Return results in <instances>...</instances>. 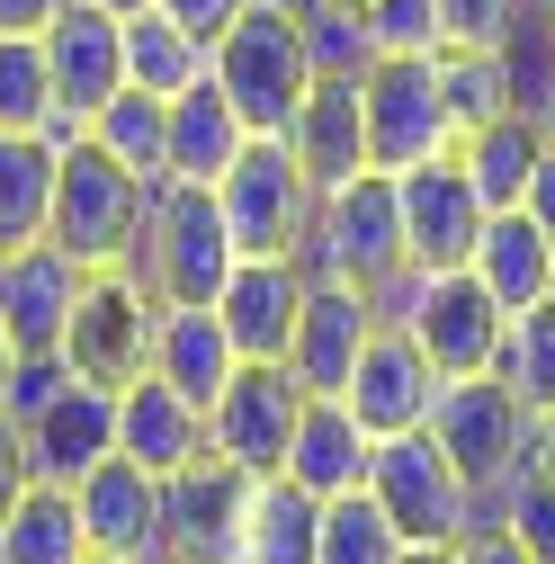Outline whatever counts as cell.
<instances>
[{
    "mask_svg": "<svg viewBox=\"0 0 555 564\" xmlns=\"http://www.w3.org/2000/svg\"><path fill=\"white\" fill-rule=\"evenodd\" d=\"M233 260H242V251H233V234H225L216 188H197V180H153V188H144V225H134L126 269L144 278L162 305H216V288H225Z\"/></svg>",
    "mask_w": 555,
    "mask_h": 564,
    "instance_id": "cell-1",
    "label": "cell"
},
{
    "mask_svg": "<svg viewBox=\"0 0 555 564\" xmlns=\"http://www.w3.org/2000/svg\"><path fill=\"white\" fill-rule=\"evenodd\" d=\"M305 278H340V288H359L368 305H385V288H403V206H394V171H359L323 188L314 206V234H305Z\"/></svg>",
    "mask_w": 555,
    "mask_h": 564,
    "instance_id": "cell-2",
    "label": "cell"
},
{
    "mask_svg": "<svg viewBox=\"0 0 555 564\" xmlns=\"http://www.w3.org/2000/svg\"><path fill=\"white\" fill-rule=\"evenodd\" d=\"M377 323H403L439 377H475V368H493L511 314L483 296L475 269H403V288H385Z\"/></svg>",
    "mask_w": 555,
    "mask_h": 564,
    "instance_id": "cell-3",
    "label": "cell"
},
{
    "mask_svg": "<svg viewBox=\"0 0 555 564\" xmlns=\"http://www.w3.org/2000/svg\"><path fill=\"white\" fill-rule=\"evenodd\" d=\"M144 188L126 162H108L90 134L54 162V216H45V242H63L81 269H117L134 251V225H144Z\"/></svg>",
    "mask_w": 555,
    "mask_h": 564,
    "instance_id": "cell-4",
    "label": "cell"
},
{
    "mask_svg": "<svg viewBox=\"0 0 555 564\" xmlns=\"http://www.w3.org/2000/svg\"><path fill=\"white\" fill-rule=\"evenodd\" d=\"M216 82L225 99L242 108L251 134H287L296 99L314 90V63H305V28L287 10H269V0H251V10L216 36Z\"/></svg>",
    "mask_w": 555,
    "mask_h": 564,
    "instance_id": "cell-5",
    "label": "cell"
},
{
    "mask_svg": "<svg viewBox=\"0 0 555 564\" xmlns=\"http://www.w3.org/2000/svg\"><path fill=\"white\" fill-rule=\"evenodd\" d=\"M216 206H225V234L233 251H305L314 234V206L323 188L305 180V162L287 153V134H251V144L233 153V171L216 180Z\"/></svg>",
    "mask_w": 555,
    "mask_h": 564,
    "instance_id": "cell-6",
    "label": "cell"
},
{
    "mask_svg": "<svg viewBox=\"0 0 555 564\" xmlns=\"http://www.w3.org/2000/svg\"><path fill=\"white\" fill-rule=\"evenodd\" d=\"M368 492L385 502V520L403 529V546H422V538H466V529H475V484H466V466H457L431 431L377 440Z\"/></svg>",
    "mask_w": 555,
    "mask_h": 564,
    "instance_id": "cell-7",
    "label": "cell"
},
{
    "mask_svg": "<svg viewBox=\"0 0 555 564\" xmlns=\"http://www.w3.org/2000/svg\"><path fill=\"white\" fill-rule=\"evenodd\" d=\"M431 440L466 466L475 502H483V492H493L502 475H520V466H529V403H520L493 368H475V377H439Z\"/></svg>",
    "mask_w": 555,
    "mask_h": 564,
    "instance_id": "cell-8",
    "label": "cell"
},
{
    "mask_svg": "<svg viewBox=\"0 0 555 564\" xmlns=\"http://www.w3.org/2000/svg\"><path fill=\"white\" fill-rule=\"evenodd\" d=\"M153 323H162V296L126 260L90 269L81 296H73V323H63V359H73L81 377H99V386H126V377H144V359H153Z\"/></svg>",
    "mask_w": 555,
    "mask_h": 564,
    "instance_id": "cell-9",
    "label": "cell"
},
{
    "mask_svg": "<svg viewBox=\"0 0 555 564\" xmlns=\"http://www.w3.org/2000/svg\"><path fill=\"white\" fill-rule=\"evenodd\" d=\"M359 99H368V162L377 171H412V162L457 144V117L439 99V54H377Z\"/></svg>",
    "mask_w": 555,
    "mask_h": 564,
    "instance_id": "cell-10",
    "label": "cell"
},
{
    "mask_svg": "<svg viewBox=\"0 0 555 564\" xmlns=\"http://www.w3.org/2000/svg\"><path fill=\"white\" fill-rule=\"evenodd\" d=\"M296 412H305V386L287 359H242L206 403V448L233 457L242 475H278L296 440Z\"/></svg>",
    "mask_w": 555,
    "mask_h": 564,
    "instance_id": "cell-11",
    "label": "cell"
},
{
    "mask_svg": "<svg viewBox=\"0 0 555 564\" xmlns=\"http://www.w3.org/2000/svg\"><path fill=\"white\" fill-rule=\"evenodd\" d=\"M251 484L233 457H188L179 475H162V564H242V511Z\"/></svg>",
    "mask_w": 555,
    "mask_h": 564,
    "instance_id": "cell-12",
    "label": "cell"
},
{
    "mask_svg": "<svg viewBox=\"0 0 555 564\" xmlns=\"http://www.w3.org/2000/svg\"><path fill=\"white\" fill-rule=\"evenodd\" d=\"M394 206H403V251H412V269H466L483 216H493V206L475 197L457 144L431 153V162H412V171H394Z\"/></svg>",
    "mask_w": 555,
    "mask_h": 564,
    "instance_id": "cell-13",
    "label": "cell"
},
{
    "mask_svg": "<svg viewBox=\"0 0 555 564\" xmlns=\"http://www.w3.org/2000/svg\"><path fill=\"white\" fill-rule=\"evenodd\" d=\"M340 403L359 412L368 440H394V431H431V403H439V368L422 359V340H412L403 323H377L350 386H340Z\"/></svg>",
    "mask_w": 555,
    "mask_h": 564,
    "instance_id": "cell-14",
    "label": "cell"
},
{
    "mask_svg": "<svg viewBox=\"0 0 555 564\" xmlns=\"http://www.w3.org/2000/svg\"><path fill=\"white\" fill-rule=\"evenodd\" d=\"M305 260L287 251H242L225 269V288H216V323L233 340V359H287V340H296V305H305Z\"/></svg>",
    "mask_w": 555,
    "mask_h": 564,
    "instance_id": "cell-15",
    "label": "cell"
},
{
    "mask_svg": "<svg viewBox=\"0 0 555 564\" xmlns=\"http://www.w3.org/2000/svg\"><path fill=\"white\" fill-rule=\"evenodd\" d=\"M73 511L90 529L99 555H126V564H162V475L134 466L126 448H108L81 484H73Z\"/></svg>",
    "mask_w": 555,
    "mask_h": 564,
    "instance_id": "cell-16",
    "label": "cell"
},
{
    "mask_svg": "<svg viewBox=\"0 0 555 564\" xmlns=\"http://www.w3.org/2000/svg\"><path fill=\"white\" fill-rule=\"evenodd\" d=\"M36 45H45V73H54V99H63V108L90 117L99 99L126 90V19L99 10V0H63L54 28H45Z\"/></svg>",
    "mask_w": 555,
    "mask_h": 564,
    "instance_id": "cell-17",
    "label": "cell"
},
{
    "mask_svg": "<svg viewBox=\"0 0 555 564\" xmlns=\"http://www.w3.org/2000/svg\"><path fill=\"white\" fill-rule=\"evenodd\" d=\"M81 260L63 242H19L0 251V332L19 349H63V323H73V296H81Z\"/></svg>",
    "mask_w": 555,
    "mask_h": 564,
    "instance_id": "cell-18",
    "label": "cell"
},
{
    "mask_svg": "<svg viewBox=\"0 0 555 564\" xmlns=\"http://www.w3.org/2000/svg\"><path fill=\"white\" fill-rule=\"evenodd\" d=\"M368 332H377V305L359 288H340V278H314L305 305H296V340H287L296 386L305 394H340L350 368H359V349H368Z\"/></svg>",
    "mask_w": 555,
    "mask_h": 564,
    "instance_id": "cell-19",
    "label": "cell"
},
{
    "mask_svg": "<svg viewBox=\"0 0 555 564\" xmlns=\"http://www.w3.org/2000/svg\"><path fill=\"white\" fill-rule=\"evenodd\" d=\"M19 431H28V466H36V484H81V475L117 448V386L73 377L36 421H19Z\"/></svg>",
    "mask_w": 555,
    "mask_h": 564,
    "instance_id": "cell-20",
    "label": "cell"
},
{
    "mask_svg": "<svg viewBox=\"0 0 555 564\" xmlns=\"http://www.w3.org/2000/svg\"><path fill=\"white\" fill-rule=\"evenodd\" d=\"M287 153L305 162L314 188H340V180L377 171L368 162V99H359V82H314L296 99V117H287Z\"/></svg>",
    "mask_w": 555,
    "mask_h": 564,
    "instance_id": "cell-21",
    "label": "cell"
},
{
    "mask_svg": "<svg viewBox=\"0 0 555 564\" xmlns=\"http://www.w3.org/2000/svg\"><path fill=\"white\" fill-rule=\"evenodd\" d=\"M117 448L153 475H179L188 457H206V403H188L179 386H162L153 368L117 386Z\"/></svg>",
    "mask_w": 555,
    "mask_h": 564,
    "instance_id": "cell-22",
    "label": "cell"
},
{
    "mask_svg": "<svg viewBox=\"0 0 555 564\" xmlns=\"http://www.w3.org/2000/svg\"><path fill=\"white\" fill-rule=\"evenodd\" d=\"M368 457H377V440L359 431V412L340 403V394H305V412H296V440H287V484H305L314 502H331V492H359L368 484Z\"/></svg>",
    "mask_w": 555,
    "mask_h": 564,
    "instance_id": "cell-23",
    "label": "cell"
},
{
    "mask_svg": "<svg viewBox=\"0 0 555 564\" xmlns=\"http://www.w3.org/2000/svg\"><path fill=\"white\" fill-rule=\"evenodd\" d=\"M251 144V126H242V108L225 99V82L206 73V82H188L179 99H171V144H162V180H197V188H216L225 171H233V153Z\"/></svg>",
    "mask_w": 555,
    "mask_h": 564,
    "instance_id": "cell-24",
    "label": "cell"
},
{
    "mask_svg": "<svg viewBox=\"0 0 555 564\" xmlns=\"http://www.w3.org/2000/svg\"><path fill=\"white\" fill-rule=\"evenodd\" d=\"M466 269L483 278V296H493L502 314H529V305H546V269H555V242H546V234L520 216V206H502V216H483V234H475Z\"/></svg>",
    "mask_w": 555,
    "mask_h": 564,
    "instance_id": "cell-25",
    "label": "cell"
},
{
    "mask_svg": "<svg viewBox=\"0 0 555 564\" xmlns=\"http://www.w3.org/2000/svg\"><path fill=\"white\" fill-rule=\"evenodd\" d=\"M162 386H179L188 403H216V386L242 368L233 359V340H225V323H216V305H162V323H153V359H144Z\"/></svg>",
    "mask_w": 555,
    "mask_h": 564,
    "instance_id": "cell-26",
    "label": "cell"
},
{
    "mask_svg": "<svg viewBox=\"0 0 555 564\" xmlns=\"http://www.w3.org/2000/svg\"><path fill=\"white\" fill-rule=\"evenodd\" d=\"M537 153H546V126H537V117H520V108H502V117H483V126H466V134H457V162H466L475 197L493 206V216H502V206H520V188H529Z\"/></svg>",
    "mask_w": 555,
    "mask_h": 564,
    "instance_id": "cell-27",
    "label": "cell"
},
{
    "mask_svg": "<svg viewBox=\"0 0 555 564\" xmlns=\"http://www.w3.org/2000/svg\"><path fill=\"white\" fill-rule=\"evenodd\" d=\"M206 73H216V45H206L197 28H179L162 0L126 19V82H134V90L179 99V90H188V82H206Z\"/></svg>",
    "mask_w": 555,
    "mask_h": 564,
    "instance_id": "cell-28",
    "label": "cell"
},
{
    "mask_svg": "<svg viewBox=\"0 0 555 564\" xmlns=\"http://www.w3.org/2000/svg\"><path fill=\"white\" fill-rule=\"evenodd\" d=\"M314 546H323V502L287 475H260L242 511V564H314Z\"/></svg>",
    "mask_w": 555,
    "mask_h": 564,
    "instance_id": "cell-29",
    "label": "cell"
},
{
    "mask_svg": "<svg viewBox=\"0 0 555 564\" xmlns=\"http://www.w3.org/2000/svg\"><path fill=\"white\" fill-rule=\"evenodd\" d=\"M90 529L73 511V484H28L19 511L0 520V564H81Z\"/></svg>",
    "mask_w": 555,
    "mask_h": 564,
    "instance_id": "cell-30",
    "label": "cell"
},
{
    "mask_svg": "<svg viewBox=\"0 0 555 564\" xmlns=\"http://www.w3.org/2000/svg\"><path fill=\"white\" fill-rule=\"evenodd\" d=\"M54 144L45 134H0V251L19 242H45V216H54Z\"/></svg>",
    "mask_w": 555,
    "mask_h": 564,
    "instance_id": "cell-31",
    "label": "cell"
},
{
    "mask_svg": "<svg viewBox=\"0 0 555 564\" xmlns=\"http://www.w3.org/2000/svg\"><path fill=\"white\" fill-rule=\"evenodd\" d=\"M90 144L108 153V162H126L134 180H162V144H171V99H153V90H117V99H99L90 108Z\"/></svg>",
    "mask_w": 555,
    "mask_h": 564,
    "instance_id": "cell-32",
    "label": "cell"
},
{
    "mask_svg": "<svg viewBox=\"0 0 555 564\" xmlns=\"http://www.w3.org/2000/svg\"><path fill=\"white\" fill-rule=\"evenodd\" d=\"M394 555H403V529L385 520V502H377L368 484L323 502V546H314V564H394Z\"/></svg>",
    "mask_w": 555,
    "mask_h": 564,
    "instance_id": "cell-33",
    "label": "cell"
},
{
    "mask_svg": "<svg viewBox=\"0 0 555 564\" xmlns=\"http://www.w3.org/2000/svg\"><path fill=\"white\" fill-rule=\"evenodd\" d=\"M493 63H502V99L520 117H546V99H555V19L537 10V0L511 19V36L493 45Z\"/></svg>",
    "mask_w": 555,
    "mask_h": 564,
    "instance_id": "cell-34",
    "label": "cell"
},
{
    "mask_svg": "<svg viewBox=\"0 0 555 564\" xmlns=\"http://www.w3.org/2000/svg\"><path fill=\"white\" fill-rule=\"evenodd\" d=\"M493 377H502L529 412H546V403H555V305H529V314H511V323H502Z\"/></svg>",
    "mask_w": 555,
    "mask_h": 564,
    "instance_id": "cell-35",
    "label": "cell"
},
{
    "mask_svg": "<svg viewBox=\"0 0 555 564\" xmlns=\"http://www.w3.org/2000/svg\"><path fill=\"white\" fill-rule=\"evenodd\" d=\"M296 28H305L314 82H368V63H377V28H368V10H350V0H323V10H305Z\"/></svg>",
    "mask_w": 555,
    "mask_h": 564,
    "instance_id": "cell-36",
    "label": "cell"
},
{
    "mask_svg": "<svg viewBox=\"0 0 555 564\" xmlns=\"http://www.w3.org/2000/svg\"><path fill=\"white\" fill-rule=\"evenodd\" d=\"M475 520H502V529H511L537 564H555V475H537V466L502 475V484L475 502Z\"/></svg>",
    "mask_w": 555,
    "mask_h": 564,
    "instance_id": "cell-37",
    "label": "cell"
},
{
    "mask_svg": "<svg viewBox=\"0 0 555 564\" xmlns=\"http://www.w3.org/2000/svg\"><path fill=\"white\" fill-rule=\"evenodd\" d=\"M54 108V73L36 36H0V134H36Z\"/></svg>",
    "mask_w": 555,
    "mask_h": 564,
    "instance_id": "cell-38",
    "label": "cell"
},
{
    "mask_svg": "<svg viewBox=\"0 0 555 564\" xmlns=\"http://www.w3.org/2000/svg\"><path fill=\"white\" fill-rule=\"evenodd\" d=\"M439 99H448L457 134L483 126V117H502V108H511V99H502V63L475 54V45H439Z\"/></svg>",
    "mask_w": 555,
    "mask_h": 564,
    "instance_id": "cell-39",
    "label": "cell"
},
{
    "mask_svg": "<svg viewBox=\"0 0 555 564\" xmlns=\"http://www.w3.org/2000/svg\"><path fill=\"white\" fill-rule=\"evenodd\" d=\"M81 368L73 359H63V349H19V368H10V386H0V412H10V421H36L63 386H73Z\"/></svg>",
    "mask_w": 555,
    "mask_h": 564,
    "instance_id": "cell-40",
    "label": "cell"
},
{
    "mask_svg": "<svg viewBox=\"0 0 555 564\" xmlns=\"http://www.w3.org/2000/svg\"><path fill=\"white\" fill-rule=\"evenodd\" d=\"M377 54H439V0H368Z\"/></svg>",
    "mask_w": 555,
    "mask_h": 564,
    "instance_id": "cell-41",
    "label": "cell"
},
{
    "mask_svg": "<svg viewBox=\"0 0 555 564\" xmlns=\"http://www.w3.org/2000/svg\"><path fill=\"white\" fill-rule=\"evenodd\" d=\"M529 10V0H439V45H475V54H493L511 36V19Z\"/></svg>",
    "mask_w": 555,
    "mask_h": 564,
    "instance_id": "cell-42",
    "label": "cell"
},
{
    "mask_svg": "<svg viewBox=\"0 0 555 564\" xmlns=\"http://www.w3.org/2000/svg\"><path fill=\"white\" fill-rule=\"evenodd\" d=\"M28 484H36V466H28V431L0 412V520L19 511V492H28Z\"/></svg>",
    "mask_w": 555,
    "mask_h": 564,
    "instance_id": "cell-43",
    "label": "cell"
},
{
    "mask_svg": "<svg viewBox=\"0 0 555 564\" xmlns=\"http://www.w3.org/2000/svg\"><path fill=\"white\" fill-rule=\"evenodd\" d=\"M457 555H466V564H537V555H529V546H520L502 520H475V529L457 538Z\"/></svg>",
    "mask_w": 555,
    "mask_h": 564,
    "instance_id": "cell-44",
    "label": "cell"
},
{
    "mask_svg": "<svg viewBox=\"0 0 555 564\" xmlns=\"http://www.w3.org/2000/svg\"><path fill=\"white\" fill-rule=\"evenodd\" d=\"M162 10H171L179 28H197L206 45H216V36H225V28H233V19L251 10V0H162Z\"/></svg>",
    "mask_w": 555,
    "mask_h": 564,
    "instance_id": "cell-45",
    "label": "cell"
},
{
    "mask_svg": "<svg viewBox=\"0 0 555 564\" xmlns=\"http://www.w3.org/2000/svg\"><path fill=\"white\" fill-rule=\"evenodd\" d=\"M520 216H529V225L555 242V144L537 153V171H529V188H520Z\"/></svg>",
    "mask_w": 555,
    "mask_h": 564,
    "instance_id": "cell-46",
    "label": "cell"
},
{
    "mask_svg": "<svg viewBox=\"0 0 555 564\" xmlns=\"http://www.w3.org/2000/svg\"><path fill=\"white\" fill-rule=\"evenodd\" d=\"M63 0H0V36H45Z\"/></svg>",
    "mask_w": 555,
    "mask_h": 564,
    "instance_id": "cell-47",
    "label": "cell"
},
{
    "mask_svg": "<svg viewBox=\"0 0 555 564\" xmlns=\"http://www.w3.org/2000/svg\"><path fill=\"white\" fill-rule=\"evenodd\" d=\"M529 466H537V475H555V403H546V412H529Z\"/></svg>",
    "mask_w": 555,
    "mask_h": 564,
    "instance_id": "cell-48",
    "label": "cell"
},
{
    "mask_svg": "<svg viewBox=\"0 0 555 564\" xmlns=\"http://www.w3.org/2000/svg\"><path fill=\"white\" fill-rule=\"evenodd\" d=\"M394 564H466V555H457V538H422V546H403Z\"/></svg>",
    "mask_w": 555,
    "mask_h": 564,
    "instance_id": "cell-49",
    "label": "cell"
},
{
    "mask_svg": "<svg viewBox=\"0 0 555 564\" xmlns=\"http://www.w3.org/2000/svg\"><path fill=\"white\" fill-rule=\"evenodd\" d=\"M10 368H19V340H10V332H0V386H10Z\"/></svg>",
    "mask_w": 555,
    "mask_h": 564,
    "instance_id": "cell-50",
    "label": "cell"
},
{
    "mask_svg": "<svg viewBox=\"0 0 555 564\" xmlns=\"http://www.w3.org/2000/svg\"><path fill=\"white\" fill-rule=\"evenodd\" d=\"M269 10H287V19H305V10H323V0H269Z\"/></svg>",
    "mask_w": 555,
    "mask_h": 564,
    "instance_id": "cell-51",
    "label": "cell"
},
{
    "mask_svg": "<svg viewBox=\"0 0 555 564\" xmlns=\"http://www.w3.org/2000/svg\"><path fill=\"white\" fill-rule=\"evenodd\" d=\"M99 10H117V19H134V10H153V0H99Z\"/></svg>",
    "mask_w": 555,
    "mask_h": 564,
    "instance_id": "cell-52",
    "label": "cell"
},
{
    "mask_svg": "<svg viewBox=\"0 0 555 564\" xmlns=\"http://www.w3.org/2000/svg\"><path fill=\"white\" fill-rule=\"evenodd\" d=\"M537 126H546V144H555V99H546V117H537Z\"/></svg>",
    "mask_w": 555,
    "mask_h": 564,
    "instance_id": "cell-53",
    "label": "cell"
},
{
    "mask_svg": "<svg viewBox=\"0 0 555 564\" xmlns=\"http://www.w3.org/2000/svg\"><path fill=\"white\" fill-rule=\"evenodd\" d=\"M81 564H126V555H99V546H90V555H81Z\"/></svg>",
    "mask_w": 555,
    "mask_h": 564,
    "instance_id": "cell-54",
    "label": "cell"
},
{
    "mask_svg": "<svg viewBox=\"0 0 555 564\" xmlns=\"http://www.w3.org/2000/svg\"><path fill=\"white\" fill-rule=\"evenodd\" d=\"M537 10H546V19H555V0H537Z\"/></svg>",
    "mask_w": 555,
    "mask_h": 564,
    "instance_id": "cell-55",
    "label": "cell"
},
{
    "mask_svg": "<svg viewBox=\"0 0 555 564\" xmlns=\"http://www.w3.org/2000/svg\"><path fill=\"white\" fill-rule=\"evenodd\" d=\"M350 10H368V0H350Z\"/></svg>",
    "mask_w": 555,
    "mask_h": 564,
    "instance_id": "cell-56",
    "label": "cell"
}]
</instances>
